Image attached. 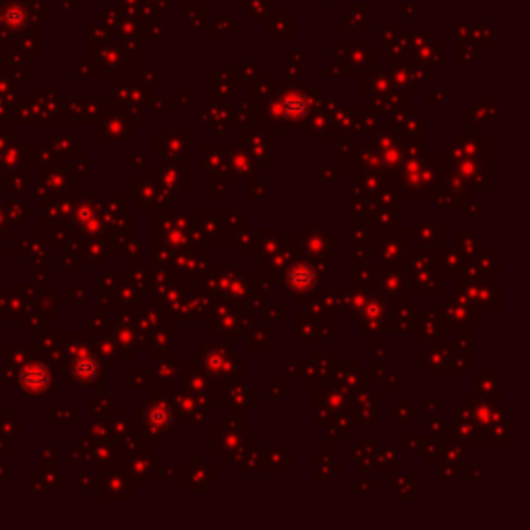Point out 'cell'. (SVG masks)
Instances as JSON below:
<instances>
[{
    "instance_id": "cell-1",
    "label": "cell",
    "mask_w": 530,
    "mask_h": 530,
    "mask_svg": "<svg viewBox=\"0 0 530 530\" xmlns=\"http://www.w3.org/2000/svg\"><path fill=\"white\" fill-rule=\"evenodd\" d=\"M288 284H290L294 290H299V292L307 290V288L313 284V274H311V269H309V267H303V265L294 267L292 274L288 276Z\"/></svg>"
},
{
    "instance_id": "cell-2",
    "label": "cell",
    "mask_w": 530,
    "mask_h": 530,
    "mask_svg": "<svg viewBox=\"0 0 530 530\" xmlns=\"http://www.w3.org/2000/svg\"><path fill=\"white\" fill-rule=\"evenodd\" d=\"M286 112H288L290 118H301V116L305 114V102H303V97H290V100L286 102Z\"/></svg>"
}]
</instances>
